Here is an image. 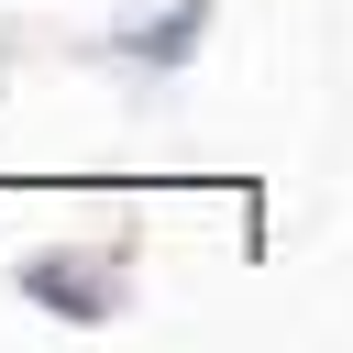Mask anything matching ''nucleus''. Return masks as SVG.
<instances>
[{
  "label": "nucleus",
  "instance_id": "obj_1",
  "mask_svg": "<svg viewBox=\"0 0 353 353\" xmlns=\"http://www.w3.org/2000/svg\"><path fill=\"white\" fill-rule=\"evenodd\" d=\"M88 254H44V265H22V298H44V309H66V320H110L121 309V276H77Z\"/></svg>",
  "mask_w": 353,
  "mask_h": 353
},
{
  "label": "nucleus",
  "instance_id": "obj_2",
  "mask_svg": "<svg viewBox=\"0 0 353 353\" xmlns=\"http://www.w3.org/2000/svg\"><path fill=\"white\" fill-rule=\"evenodd\" d=\"M199 22H210V0H188V11H165L154 33H132V55H154V66H176V55L199 44Z\"/></svg>",
  "mask_w": 353,
  "mask_h": 353
}]
</instances>
